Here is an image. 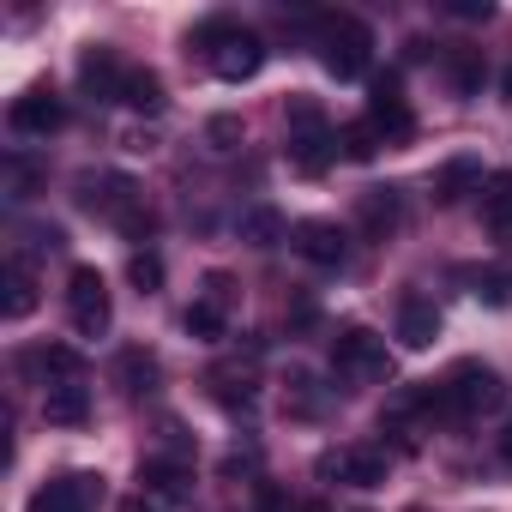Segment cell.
<instances>
[{
  "instance_id": "6da1fadb",
  "label": "cell",
  "mask_w": 512,
  "mask_h": 512,
  "mask_svg": "<svg viewBox=\"0 0 512 512\" xmlns=\"http://www.w3.org/2000/svg\"><path fill=\"white\" fill-rule=\"evenodd\" d=\"M193 49H205L211 73L229 79V85H241V79H253V73L266 67V43L253 37V31H241V25H229V19H205L193 31Z\"/></svg>"
},
{
  "instance_id": "7a4b0ae2",
  "label": "cell",
  "mask_w": 512,
  "mask_h": 512,
  "mask_svg": "<svg viewBox=\"0 0 512 512\" xmlns=\"http://www.w3.org/2000/svg\"><path fill=\"white\" fill-rule=\"evenodd\" d=\"M79 205L85 211H97V217H109L127 241H151V229H157V217L145 211V193L127 181V175H85L79 181Z\"/></svg>"
},
{
  "instance_id": "3957f363",
  "label": "cell",
  "mask_w": 512,
  "mask_h": 512,
  "mask_svg": "<svg viewBox=\"0 0 512 512\" xmlns=\"http://www.w3.org/2000/svg\"><path fill=\"white\" fill-rule=\"evenodd\" d=\"M284 127H290V169H302V175H326L332 157H338V133H332L326 109H320L314 97H290Z\"/></svg>"
},
{
  "instance_id": "277c9868",
  "label": "cell",
  "mask_w": 512,
  "mask_h": 512,
  "mask_svg": "<svg viewBox=\"0 0 512 512\" xmlns=\"http://www.w3.org/2000/svg\"><path fill=\"white\" fill-rule=\"evenodd\" d=\"M320 61H326L332 79H362L368 61H374V31H368L356 13L320 19Z\"/></svg>"
},
{
  "instance_id": "5b68a950",
  "label": "cell",
  "mask_w": 512,
  "mask_h": 512,
  "mask_svg": "<svg viewBox=\"0 0 512 512\" xmlns=\"http://www.w3.org/2000/svg\"><path fill=\"white\" fill-rule=\"evenodd\" d=\"M332 374L350 380V386H380V380H392V350H386V338L368 332V326H344V332L332 338Z\"/></svg>"
},
{
  "instance_id": "8992f818",
  "label": "cell",
  "mask_w": 512,
  "mask_h": 512,
  "mask_svg": "<svg viewBox=\"0 0 512 512\" xmlns=\"http://www.w3.org/2000/svg\"><path fill=\"white\" fill-rule=\"evenodd\" d=\"M440 386H446L452 422H476V416H488V410H500V404H506V386H500V374H494L488 362H476V356L452 362Z\"/></svg>"
},
{
  "instance_id": "52a82bcc",
  "label": "cell",
  "mask_w": 512,
  "mask_h": 512,
  "mask_svg": "<svg viewBox=\"0 0 512 512\" xmlns=\"http://www.w3.org/2000/svg\"><path fill=\"white\" fill-rule=\"evenodd\" d=\"M67 314H73V332L79 338H103L109 320H115V302H109V284L97 266H73L67 278Z\"/></svg>"
},
{
  "instance_id": "ba28073f",
  "label": "cell",
  "mask_w": 512,
  "mask_h": 512,
  "mask_svg": "<svg viewBox=\"0 0 512 512\" xmlns=\"http://www.w3.org/2000/svg\"><path fill=\"white\" fill-rule=\"evenodd\" d=\"M368 127L380 133V145H410V139H416V115H410V103H404L398 73H380V79H374V91H368Z\"/></svg>"
},
{
  "instance_id": "9c48e42d",
  "label": "cell",
  "mask_w": 512,
  "mask_h": 512,
  "mask_svg": "<svg viewBox=\"0 0 512 512\" xmlns=\"http://www.w3.org/2000/svg\"><path fill=\"white\" fill-rule=\"evenodd\" d=\"M386 470H392V452L386 446H332V452H320V476L326 482H350V488H380L386 482Z\"/></svg>"
},
{
  "instance_id": "30bf717a",
  "label": "cell",
  "mask_w": 512,
  "mask_h": 512,
  "mask_svg": "<svg viewBox=\"0 0 512 512\" xmlns=\"http://www.w3.org/2000/svg\"><path fill=\"white\" fill-rule=\"evenodd\" d=\"M7 127L19 133V139H49V133H61L67 127V103L55 97V91H25V97H13V109H7Z\"/></svg>"
},
{
  "instance_id": "8fae6325",
  "label": "cell",
  "mask_w": 512,
  "mask_h": 512,
  "mask_svg": "<svg viewBox=\"0 0 512 512\" xmlns=\"http://www.w3.org/2000/svg\"><path fill=\"white\" fill-rule=\"evenodd\" d=\"M91 506H103V476H91V470L55 476L31 494V512H91Z\"/></svg>"
},
{
  "instance_id": "7c38bea8",
  "label": "cell",
  "mask_w": 512,
  "mask_h": 512,
  "mask_svg": "<svg viewBox=\"0 0 512 512\" xmlns=\"http://www.w3.org/2000/svg\"><path fill=\"white\" fill-rule=\"evenodd\" d=\"M121 85H127V61L109 43H97V49L79 55V91L91 103H121Z\"/></svg>"
},
{
  "instance_id": "4fadbf2b",
  "label": "cell",
  "mask_w": 512,
  "mask_h": 512,
  "mask_svg": "<svg viewBox=\"0 0 512 512\" xmlns=\"http://www.w3.org/2000/svg\"><path fill=\"white\" fill-rule=\"evenodd\" d=\"M356 223L368 241H392L404 229V193L398 187H362L356 193Z\"/></svg>"
},
{
  "instance_id": "5bb4252c",
  "label": "cell",
  "mask_w": 512,
  "mask_h": 512,
  "mask_svg": "<svg viewBox=\"0 0 512 512\" xmlns=\"http://www.w3.org/2000/svg\"><path fill=\"white\" fill-rule=\"evenodd\" d=\"M181 326H187V338H199V344H217V338L229 332V278H223V272L205 278V296L187 308Z\"/></svg>"
},
{
  "instance_id": "9a60e30c",
  "label": "cell",
  "mask_w": 512,
  "mask_h": 512,
  "mask_svg": "<svg viewBox=\"0 0 512 512\" xmlns=\"http://www.w3.org/2000/svg\"><path fill=\"white\" fill-rule=\"evenodd\" d=\"M290 241H296V253L308 266H344V253H350V241H344V229L338 223H326V217H308V223H296L290 229Z\"/></svg>"
},
{
  "instance_id": "2e32d148",
  "label": "cell",
  "mask_w": 512,
  "mask_h": 512,
  "mask_svg": "<svg viewBox=\"0 0 512 512\" xmlns=\"http://www.w3.org/2000/svg\"><path fill=\"white\" fill-rule=\"evenodd\" d=\"M488 187V169H482V157H470V151H458V157H446L440 169H434V199L440 205H452V199H464V193H482Z\"/></svg>"
},
{
  "instance_id": "e0dca14e",
  "label": "cell",
  "mask_w": 512,
  "mask_h": 512,
  "mask_svg": "<svg viewBox=\"0 0 512 512\" xmlns=\"http://www.w3.org/2000/svg\"><path fill=\"white\" fill-rule=\"evenodd\" d=\"M139 488L163 494V500H187L193 494V464L187 458H139Z\"/></svg>"
},
{
  "instance_id": "ac0fdd59",
  "label": "cell",
  "mask_w": 512,
  "mask_h": 512,
  "mask_svg": "<svg viewBox=\"0 0 512 512\" xmlns=\"http://www.w3.org/2000/svg\"><path fill=\"white\" fill-rule=\"evenodd\" d=\"M440 338V308L428 296H404L398 302V344L404 350H428Z\"/></svg>"
},
{
  "instance_id": "d6986e66",
  "label": "cell",
  "mask_w": 512,
  "mask_h": 512,
  "mask_svg": "<svg viewBox=\"0 0 512 512\" xmlns=\"http://www.w3.org/2000/svg\"><path fill=\"white\" fill-rule=\"evenodd\" d=\"M25 368H31V374H43V386L85 380V356H79L73 344H43V350H31V356H25Z\"/></svg>"
},
{
  "instance_id": "ffe728a7",
  "label": "cell",
  "mask_w": 512,
  "mask_h": 512,
  "mask_svg": "<svg viewBox=\"0 0 512 512\" xmlns=\"http://www.w3.org/2000/svg\"><path fill=\"white\" fill-rule=\"evenodd\" d=\"M115 380H121V392L127 398H151L157 386H163V362L151 356V350H121V362H115Z\"/></svg>"
},
{
  "instance_id": "44dd1931",
  "label": "cell",
  "mask_w": 512,
  "mask_h": 512,
  "mask_svg": "<svg viewBox=\"0 0 512 512\" xmlns=\"http://www.w3.org/2000/svg\"><path fill=\"white\" fill-rule=\"evenodd\" d=\"M85 416H91L85 380H67V386H49V392H43V422H49V428H79Z\"/></svg>"
},
{
  "instance_id": "7402d4cb",
  "label": "cell",
  "mask_w": 512,
  "mask_h": 512,
  "mask_svg": "<svg viewBox=\"0 0 512 512\" xmlns=\"http://www.w3.org/2000/svg\"><path fill=\"white\" fill-rule=\"evenodd\" d=\"M0 314H7V320L37 314V278H31V266H25V260H13L7 272H0Z\"/></svg>"
},
{
  "instance_id": "603a6c76",
  "label": "cell",
  "mask_w": 512,
  "mask_h": 512,
  "mask_svg": "<svg viewBox=\"0 0 512 512\" xmlns=\"http://www.w3.org/2000/svg\"><path fill=\"white\" fill-rule=\"evenodd\" d=\"M205 386H211V398H217L223 410H241V416L260 404V386H253V374H241V368H211Z\"/></svg>"
},
{
  "instance_id": "cb8c5ba5",
  "label": "cell",
  "mask_w": 512,
  "mask_h": 512,
  "mask_svg": "<svg viewBox=\"0 0 512 512\" xmlns=\"http://www.w3.org/2000/svg\"><path fill=\"white\" fill-rule=\"evenodd\" d=\"M440 67H446V79H452V91H458V97H476V91H482V79H488L482 49H446V55H440Z\"/></svg>"
},
{
  "instance_id": "d4e9b609",
  "label": "cell",
  "mask_w": 512,
  "mask_h": 512,
  "mask_svg": "<svg viewBox=\"0 0 512 512\" xmlns=\"http://www.w3.org/2000/svg\"><path fill=\"white\" fill-rule=\"evenodd\" d=\"M121 103L127 109H139V115H163V79L151 73V67H127V85H121Z\"/></svg>"
},
{
  "instance_id": "484cf974",
  "label": "cell",
  "mask_w": 512,
  "mask_h": 512,
  "mask_svg": "<svg viewBox=\"0 0 512 512\" xmlns=\"http://www.w3.org/2000/svg\"><path fill=\"white\" fill-rule=\"evenodd\" d=\"M290 235V223L272 211V205H253V211H241V241L247 247H278Z\"/></svg>"
},
{
  "instance_id": "4316f807",
  "label": "cell",
  "mask_w": 512,
  "mask_h": 512,
  "mask_svg": "<svg viewBox=\"0 0 512 512\" xmlns=\"http://www.w3.org/2000/svg\"><path fill=\"white\" fill-rule=\"evenodd\" d=\"M482 223L488 229H512V169L488 175V187H482Z\"/></svg>"
},
{
  "instance_id": "83f0119b",
  "label": "cell",
  "mask_w": 512,
  "mask_h": 512,
  "mask_svg": "<svg viewBox=\"0 0 512 512\" xmlns=\"http://www.w3.org/2000/svg\"><path fill=\"white\" fill-rule=\"evenodd\" d=\"M127 278H133V290H145V296H151V290H163V260H157L151 247H139L133 260H127Z\"/></svg>"
},
{
  "instance_id": "f1b7e54d",
  "label": "cell",
  "mask_w": 512,
  "mask_h": 512,
  "mask_svg": "<svg viewBox=\"0 0 512 512\" xmlns=\"http://www.w3.org/2000/svg\"><path fill=\"white\" fill-rule=\"evenodd\" d=\"M338 145H344V157H356V163H368V157L380 151V133H374L368 121H350V127L338 133Z\"/></svg>"
},
{
  "instance_id": "f546056e",
  "label": "cell",
  "mask_w": 512,
  "mask_h": 512,
  "mask_svg": "<svg viewBox=\"0 0 512 512\" xmlns=\"http://www.w3.org/2000/svg\"><path fill=\"white\" fill-rule=\"evenodd\" d=\"M476 296H482L488 308H506V302H512V278H506V272H488V278H476Z\"/></svg>"
},
{
  "instance_id": "4dcf8cb0",
  "label": "cell",
  "mask_w": 512,
  "mask_h": 512,
  "mask_svg": "<svg viewBox=\"0 0 512 512\" xmlns=\"http://www.w3.org/2000/svg\"><path fill=\"white\" fill-rule=\"evenodd\" d=\"M205 133H211V145H217V151H235V145H241V121H235V115H217Z\"/></svg>"
},
{
  "instance_id": "1f68e13d",
  "label": "cell",
  "mask_w": 512,
  "mask_h": 512,
  "mask_svg": "<svg viewBox=\"0 0 512 512\" xmlns=\"http://www.w3.org/2000/svg\"><path fill=\"white\" fill-rule=\"evenodd\" d=\"M7 181H13V199H31L37 169H31V163H19V157H7Z\"/></svg>"
},
{
  "instance_id": "d6a6232c",
  "label": "cell",
  "mask_w": 512,
  "mask_h": 512,
  "mask_svg": "<svg viewBox=\"0 0 512 512\" xmlns=\"http://www.w3.org/2000/svg\"><path fill=\"white\" fill-rule=\"evenodd\" d=\"M446 13H452V19H464V25H476V19H494V7H488V0H446Z\"/></svg>"
},
{
  "instance_id": "836d02e7",
  "label": "cell",
  "mask_w": 512,
  "mask_h": 512,
  "mask_svg": "<svg viewBox=\"0 0 512 512\" xmlns=\"http://www.w3.org/2000/svg\"><path fill=\"white\" fill-rule=\"evenodd\" d=\"M500 458H506V464H512V422H506V428H500Z\"/></svg>"
},
{
  "instance_id": "e575fe53",
  "label": "cell",
  "mask_w": 512,
  "mask_h": 512,
  "mask_svg": "<svg viewBox=\"0 0 512 512\" xmlns=\"http://www.w3.org/2000/svg\"><path fill=\"white\" fill-rule=\"evenodd\" d=\"M121 512H151V500L139 494V500H121Z\"/></svg>"
},
{
  "instance_id": "d590c367",
  "label": "cell",
  "mask_w": 512,
  "mask_h": 512,
  "mask_svg": "<svg viewBox=\"0 0 512 512\" xmlns=\"http://www.w3.org/2000/svg\"><path fill=\"white\" fill-rule=\"evenodd\" d=\"M500 91H506V103H512V67H506V73H500Z\"/></svg>"
},
{
  "instance_id": "8d00e7d4",
  "label": "cell",
  "mask_w": 512,
  "mask_h": 512,
  "mask_svg": "<svg viewBox=\"0 0 512 512\" xmlns=\"http://www.w3.org/2000/svg\"><path fill=\"white\" fill-rule=\"evenodd\" d=\"M296 512H332V506H320V500H308V506H296Z\"/></svg>"
},
{
  "instance_id": "74e56055",
  "label": "cell",
  "mask_w": 512,
  "mask_h": 512,
  "mask_svg": "<svg viewBox=\"0 0 512 512\" xmlns=\"http://www.w3.org/2000/svg\"><path fill=\"white\" fill-rule=\"evenodd\" d=\"M410 512H422V506H410Z\"/></svg>"
}]
</instances>
